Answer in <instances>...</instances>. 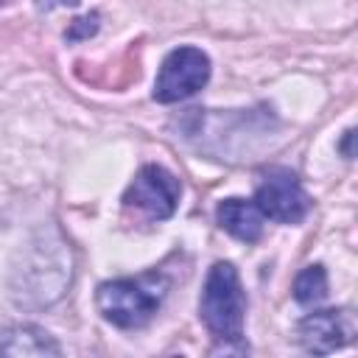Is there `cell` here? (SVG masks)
Returning a JSON list of instances; mask_svg holds the SVG:
<instances>
[{"mask_svg":"<svg viewBox=\"0 0 358 358\" xmlns=\"http://www.w3.org/2000/svg\"><path fill=\"white\" fill-rule=\"evenodd\" d=\"M199 316L224 352H246L249 350L243 341L246 296H243L241 277L232 263L218 260L207 271L201 299H199Z\"/></svg>","mask_w":358,"mask_h":358,"instance_id":"cell-1","label":"cell"},{"mask_svg":"<svg viewBox=\"0 0 358 358\" xmlns=\"http://www.w3.org/2000/svg\"><path fill=\"white\" fill-rule=\"evenodd\" d=\"M28 255L22 257V266L14 271V299L25 308H48L53 305L70 285V249L62 238L53 243L48 235H39Z\"/></svg>","mask_w":358,"mask_h":358,"instance_id":"cell-2","label":"cell"},{"mask_svg":"<svg viewBox=\"0 0 358 358\" xmlns=\"http://www.w3.org/2000/svg\"><path fill=\"white\" fill-rule=\"evenodd\" d=\"M168 291V280L162 274H143V277H123L98 285L95 305L106 322L115 327L131 330L151 322L159 310Z\"/></svg>","mask_w":358,"mask_h":358,"instance_id":"cell-3","label":"cell"},{"mask_svg":"<svg viewBox=\"0 0 358 358\" xmlns=\"http://www.w3.org/2000/svg\"><path fill=\"white\" fill-rule=\"evenodd\" d=\"M210 78V59L204 50L193 45H182L171 50L159 67V76L154 81V101L159 103H176L190 95H196Z\"/></svg>","mask_w":358,"mask_h":358,"instance_id":"cell-4","label":"cell"},{"mask_svg":"<svg viewBox=\"0 0 358 358\" xmlns=\"http://www.w3.org/2000/svg\"><path fill=\"white\" fill-rule=\"evenodd\" d=\"M252 201L263 213V218L280 224H299L310 210V196L305 193L299 176L288 168H268L260 176Z\"/></svg>","mask_w":358,"mask_h":358,"instance_id":"cell-5","label":"cell"},{"mask_svg":"<svg viewBox=\"0 0 358 358\" xmlns=\"http://www.w3.org/2000/svg\"><path fill=\"white\" fill-rule=\"evenodd\" d=\"M179 193H182V185L171 171H165L162 165H145L129 185L123 201L159 221L173 215L179 204Z\"/></svg>","mask_w":358,"mask_h":358,"instance_id":"cell-6","label":"cell"},{"mask_svg":"<svg viewBox=\"0 0 358 358\" xmlns=\"http://www.w3.org/2000/svg\"><path fill=\"white\" fill-rule=\"evenodd\" d=\"M296 338L308 352L327 355L355 338V316L347 308L313 310L296 324Z\"/></svg>","mask_w":358,"mask_h":358,"instance_id":"cell-7","label":"cell"},{"mask_svg":"<svg viewBox=\"0 0 358 358\" xmlns=\"http://www.w3.org/2000/svg\"><path fill=\"white\" fill-rule=\"evenodd\" d=\"M215 218L218 224L238 241L243 243H255L263 235V213L255 207V201L246 199H224L215 207Z\"/></svg>","mask_w":358,"mask_h":358,"instance_id":"cell-8","label":"cell"},{"mask_svg":"<svg viewBox=\"0 0 358 358\" xmlns=\"http://www.w3.org/2000/svg\"><path fill=\"white\" fill-rule=\"evenodd\" d=\"M62 347L36 324H14L0 333V355H59Z\"/></svg>","mask_w":358,"mask_h":358,"instance_id":"cell-9","label":"cell"},{"mask_svg":"<svg viewBox=\"0 0 358 358\" xmlns=\"http://www.w3.org/2000/svg\"><path fill=\"white\" fill-rule=\"evenodd\" d=\"M327 296V274L322 266H308L294 280V299L299 305H316Z\"/></svg>","mask_w":358,"mask_h":358,"instance_id":"cell-10","label":"cell"},{"mask_svg":"<svg viewBox=\"0 0 358 358\" xmlns=\"http://www.w3.org/2000/svg\"><path fill=\"white\" fill-rule=\"evenodd\" d=\"M98 20H101V17H98L95 11L87 14V17H78V20L70 22V28H67L64 36H67L70 42H76V39H87V36H92V34L98 31Z\"/></svg>","mask_w":358,"mask_h":358,"instance_id":"cell-11","label":"cell"},{"mask_svg":"<svg viewBox=\"0 0 358 358\" xmlns=\"http://www.w3.org/2000/svg\"><path fill=\"white\" fill-rule=\"evenodd\" d=\"M350 143H352V131H347V134H344V145H341V148H344V157H352Z\"/></svg>","mask_w":358,"mask_h":358,"instance_id":"cell-12","label":"cell"}]
</instances>
